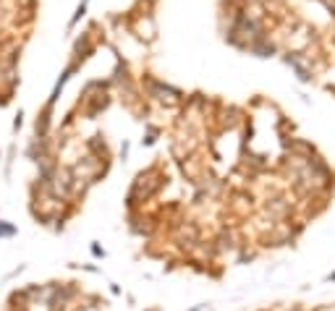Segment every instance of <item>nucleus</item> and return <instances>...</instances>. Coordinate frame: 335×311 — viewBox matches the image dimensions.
Instances as JSON below:
<instances>
[{"label":"nucleus","mask_w":335,"mask_h":311,"mask_svg":"<svg viewBox=\"0 0 335 311\" xmlns=\"http://www.w3.org/2000/svg\"><path fill=\"white\" fill-rule=\"evenodd\" d=\"M89 3H92V0H81V3L79 6H76V11H73V16H71V21H68V32H71V29L76 26V24H79L84 16H87V8H89Z\"/></svg>","instance_id":"1"},{"label":"nucleus","mask_w":335,"mask_h":311,"mask_svg":"<svg viewBox=\"0 0 335 311\" xmlns=\"http://www.w3.org/2000/svg\"><path fill=\"white\" fill-rule=\"evenodd\" d=\"M0 3H3V0H0Z\"/></svg>","instance_id":"2"},{"label":"nucleus","mask_w":335,"mask_h":311,"mask_svg":"<svg viewBox=\"0 0 335 311\" xmlns=\"http://www.w3.org/2000/svg\"><path fill=\"white\" fill-rule=\"evenodd\" d=\"M147 3H149V0H147Z\"/></svg>","instance_id":"3"}]
</instances>
